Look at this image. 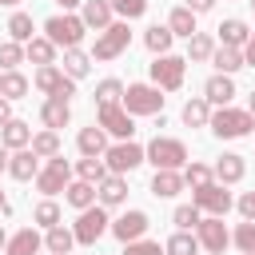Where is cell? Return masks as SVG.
<instances>
[{"mask_svg": "<svg viewBox=\"0 0 255 255\" xmlns=\"http://www.w3.org/2000/svg\"><path fill=\"white\" fill-rule=\"evenodd\" d=\"M219 139H239V135H251L255 128V116L251 112H239V108H219L211 112V124H207Z\"/></svg>", "mask_w": 255, "mask_h": 255, "instance_id": "6da1fadb", "label": "cell"}, {"mask_svg": "<svg viewBox=\"0 0 255 255\" xmlns=\"http://www.w3.org/2000/svg\"><path fill=\"white\" fill-rule=\"evenodd\" d=\"M124 112L128 116H159L163 112V96L155 84H128L124 92Z\"/></svg>", "mask_w": 255, "mask_h": 255, "instance_id": "7a4b0ae2", "label": "cell"}, {"mask_svg": "<svg viewBox=\"0 0 255 255\" xmlns=\"http://www.w3.org/2000/svg\"><path fill=\"white\" fill-rule=\"evenodd\" d=\"M143 151H147V159L155 163V171H179V167L187 163V147H183L179 139H167V135H155Z\"/></svg>", "mask_w": 255, "mask_h": 255, "instance_id": "3957f363", "label": "cell"}, {"mask_svg": "<svg viewBox=\"0 0 255 255\" xmlns=\"http://www.w3.org/2000/svg\"><path fill=\"white\" fill-rule=\"evenodd\" d=\"M44 32H48V40H52L56 48L72 52V48H80V40H84L88 24H84L80 16H52V20L44 24Z\"/></svg>", "mask_w": 255, "mask_h": 255, "instance_id": "277c9868", "label": "cell"}, {"mask_svg": "<svg viewBox=\"0 0 255 255\" xmlns=\"http://www.w3.org/2000/svg\"><path fill=\"white\" fill-rule=\"evenodd\" d=\"M183 68H187L183 56H155V60H151V80H155V88H159V92L183 88Z\"/></svg>", "mask_w": 255, "mask_h": 255, "instance_id": "5b68a950", "label": "cell"}, {"mask_svg": "<svg viewBox=\"0 0 255 255\" xmlns=\"http://www.w3.org/2000/svg\"><path fill=\"white\" fill-rule=\"evenodd\" d=\"M143 159H147V151H143L139 143H131V139H120L116 147H108V151H104V163H108V171H112V175H124V171L139 167Z\"/></svg>", "mask_w": 255, "mask_h": 255, "instance_id": "8992f818", "label": "cell"}, {"mask_svg": "<svg viewBox=\"0 0 255 255\" xmlns=\"http://www.w3.org/2000/svg\"><path fill=\"white\" fill-rule=\"evenodd\" d=\"M128 44H131V32H128V24L120 20V24H112V28H104V32L96 36L92 60H116V56H120Z\"/></svg>", "mask_w": 255, "mask_h": 255, "instance_id": "52a82bcc", "label": "cell"}, {"mask_svg": "<svg viewBox=\"0 0 255 255\" xmlns=\"http://www.w3.org/2000/svg\"><path fill=\"white\" fill-rule=\"evenodd\" d=\"M76 243H84V247H96V239L104 235V231H112V223H108V211L104 207H88V211H80V219H76Z\"/></svg>", "mask_w": 255, "mask_h": 255, "instance_id": "ba28073f", "label": "cell"}, {"mask_svg": "<svg viewBox=\"0 0 255 255\" xmlns=\"http://www.w3.org/2000/svg\"><path fill=\"white\" fill-rule=\"evenodd\" d=\"M195 239H199V247H207V255H223V247L231 243V231L223 227L219 215H207V219H199Z\"/></svg>", "mask_w": 255, "mask_h": 255, "instance_id": "9c48e42d", "label": "cell"}, {"mask_svg": "<svg viewBox=\"0 0 255 255\" xmlns=\"http://www.w3.org/2000/svg\"><path fill=\"white\" fill-rule=\"evenodd\" d=\"M191 203H195L199 211H207V215H219V219H223V215L231 211V203H235V199H231V191H227L223 183H207V187H199V191H195V199H191Z\"/></svg>", "mask_w": 255, "mask_h": 255, "instance_id": "30bf717a", "label": "cell"}, {"mask_svg": "<svg viewBox=\"0 0 255 255\" xmlns=\"http://www.w3.org/2000/svg\"><path fill=\"white\" fill-rule=\"evenodd\" d=\"M68 179H72V167H68L64 155H56V159H48V167L36 175V187H40L44 195H56V191H68Z\"/></svg>", "mask_w": 255, "mask_h": 255, "instance_id": "8fae6325", "label": "cell"}, {"mask_svg": "<svg viewBox=\"0 0 255 255\" xmlns=\"http://www.w3.org/2000/svg\"><path fill=\"white\" fill-rule=\"evenodd\" d=\"M100 128L112 131V135H120V139H131V131H135V124L124 112V104H104L100 108Z\"/></svg>", "mask_w": 255, "mask_h": 255, "instance_id": "7c38bea8", "label": "cell"}, {"mask_svg": "<svg viewBox=\"0 0 255 255\" xmlns=\"http://www.w3.org/2000/svg\"><path fill=\"white\" fill-rule=\"evenodd\" d=\"M147 227H151V219H147L143 211H124V215L112 223V235H116L120 243H135V239H139Z\"/></svg>", "mask_w": 255, "mask_h": 255, "instance_id": "4fadbf2b", "label": "cell"}, {"mask_svg": "<svg viewBox=\"0 0 255 255\" xmlns=\"http://www.w3.org/2000/svg\"><path fill=\"white\" fill-rule=\"evenodd\" d=\"M203 100H207V104H219V108H231V100H235V80L215 72V76L203 84Z\"/></svg>", "mask_w": 255, "mask_h": 255, "instance_id": "5bb4252c", "label": "cell"}, {"mask_svg": "<svg viewBox=\"0 0 255 255\" xmlns=\"http://www.w3.org/2000/svg\"><path fill=\"white\" fill-rule=\"evenodd\" d=\"M8 175H12V179H36V175H40V155H36L32 147L12 151V159H8Z\"/></svg>", "mask_w": 255, "mask_h": 255, "instance_id": "9a60e30c", "label": "cell"}, {"mask_svg": "<svg viewBox=\"0 0 255 255\" xmlns=\"http://www.w3.org/2000/svg\"><path fill=\"white\" fill-rule=\"evenodd\" d=\"M80 20L88 28H96V32L112 28V0H84V16Z\"/></svg>", "mask_w": 255, "mask_h": 255, "instance_id": "2e32d148", "label": "cell"}, {"mask_svg": "<svg viewBox=\"0 0 255 255\" xmlns=\"http://www.w3.org/2000/svg\"><path fill=\"white\" fill-rule=\"evenodd\" d=\"M40 120H44V128L48 131H60L68 120H72V108H68V100H44V108H40Z\"/></svg>", "mask_w": 255, "mask_h": 255, "instance_id": "e0dca14e", "label": "cell"}, {"mask_svg": "<svg viewBox=\"0 0 255 255\" xmlns=\"http://www.w3.org/2000/svg\"><path fill=\"white\" fill-rule=\"evenodd\" d=\"M0 143H4V147H12V151L32 147V128H28L24 120H8V124L0 128Z\"/></svg>", "mask_w": 255, "mask_h": 255, "instance_id": "ac0fdd59", "label": "cell"}, {"mask_svg": "<svg viewBox=\"0 0 255 255\" xmlns=\"http://www.w3.org/2000/svg\"><path fill=\"white\" fill-rule=\"evenodd\" d=\"M96 199H100V207H120V203L128 199V183H124V175H108V179L96 187Z\"/></svg>", "mask_w": 255, "mask_h": 255, "instance_id": "d6986e66", "label": "cell"}, {"mask_svg": "<svg viewBox=\"0 0 255 255\" xmlns=\"http://www.w3.org/2000/svg\"><path fill=\"white\" fill-rule=\"evenodd\" d=\"M243 171H247V163H243V155H235V151L219 155V163H215V179H219L223 187H227V183H239Z\"/></svg>", "mask_w": 255, "mask_h": 255, "instance_id": "ffe728a7", "label": "cell"}, {"mask_svg": "<svg viewBox=\"0 0 255 255\" xmlns=\"http://www.w3.org/2000/svg\"><path fill=\"white\" fill-rule=\"evenodd\" d=\"M76 143H80V151H84V159H96V155H104L108 151V139H104V128H84L80 135H76Z\"/></svg>", "mask_w": 255, "mask_h": 255, "instance_id": "44dd1931", "label": "cell"}, {"mask_svg": "<svg viewBox=\"0 0 255 255\" xmlns=\"http://www.w3.org/2000/svg\"><path fill=\"white\" fill-rule=\"evenodd\" d=\"M24 56H28L32 64L48 68V64H56V44H52L48 36H36V40H28V44H24Z\"/></svg>", "mask_w": 255, "mask_h": 255, "instance_id": "7402d4cb", "label": "cell"}, {"mask_svg": "<svg viewBox=\"0 0 255 255\" xmlns=\"http://www.w3.org/2000/svg\"><path fill=\"white\" fill-rule=\"evenodd\" d=\"M219 40H223V48H247L251 32H247L243 20H223L219 24Z\"/></svg>", "mask_w": 255, "mask_h": 255, "instance_id": "603a6c76", "label": "cell"}, {"mask_svg": "<svg viewBox=\"0 0 255 255\" xmlns=\"http://www.w3.org/2000/svg\"><path fill=\"white\" fill-rule=\"evenodd\" d=\"M211 64L219 68V76H231V72H239L247 60H243V48H215V56H211Z\"/></svg>", "mask_w": 255, "mask_h": 255, "instance_id": "cb8c5ba5", "label": "cell"}, {"mask_svg": "<svg viewBox=\"0 0 255 255\" xmlns=\"http://www.w3.org/2000/svg\"><path fill=\"white\" fill-rule=\"evenodd\" d=\"M179 191H183V175H179V171H155V179H151V195L171 199V195H179Z\"/></svg>", "mask_w": 255, "mask_h": 255, "instance_id": "d4e9b609", "label": "cell"}, {"mask_svg": "<svg viewBox=\"0 0 255 255\" xmlns=\"http://www.w3.org/2000/svg\"><path fill=\"white\" fill-rule=\"evenodd\" d=\"M64 199H68L72 207H80V211H88V207H96V183H84V179H76V183H68V191H64Z\"/></svg>", "mask_w": 255, "mask_h": 255, "instance_id": "484cf974", "label": "cell"}, {"mask_svg": "<svg viewBox=\"0 0 255 255\" xmlns=\"http://www.w3.org/2000/svg\"><path fill=\"white\" fill-rule=\"evenodd\" d=\"M171 40H175V36H171V28H167V24H151V28L143 32V44H147V48H151L155 56H167Z\"/></svg>", "mask_w": 255, "mask_h": 255, "instance_id": "4316f807", "label": "cell"}, {"mask_svg": "<svg viewBox=\"0 0 255 255\" xmlns=\"http://www.w3.org/2000/svg\"><path fill=\"white\" fill-rule=\"evenodd\" d=\"M183 124L187 128H207L211 124V104L207 100H187L183 104Z\"/></svg>", "mask_w": 255, "mask_h": 255, "instance_id": "83f0119b", "label": "cell"}, {"mask_svg": "<svg viewBox=\"0 0 255 255\" xmlns=\"http://www.w3.org/2000/svg\"><path fill=\"white\" fill-rule=\"evenodd\" d=\"M36 251H40V235L32 227H24L8 239V255H36Z\"/></svg>", "mask_w": 255, "mask_h": 255, "instance_id": "f1b7e54d", "label": "cell"}, {"mask_svg": "<svg viewBox=\"0 0 255 255\" xmlns=\"http://www.w3.org/2000/svg\"><path fill=\"white\" fill-rule=\"evenodd\" d=\"M167 28H171V36H195V12L191 8H175L171 16H167Z\"/></svg>", "mask_w": 255, "mask_h": 255, "instance_id": "f546056e", "label": "cell"}, {"mask_svg": "<svg viewBox=\"0 0 255 255\" xmlns=\"http://www.w3.org/2000/svg\"><path fill=\"white\" fill-rule=\"evenodd\" d=\"M88 72H92V56H84L80 48L64 52V76H72V80H84Z\"/></svg>", "mask_w": 255, "mask_h": 255, "instance_id": "4dcf8cb0", "label": "cell"}, {"mask_svg": "<svg viewBox=\"0 0 255 255\" xmlns=\"http://www.w3.org/2000/svg\"><path fill=\"white\" fill-rule=\"evenodd\" d=\"M211 56H215V40H211L207 32H195V36L187 40V60L199 64V60H211Z\"/></svg>", "mask_w": 255, "mask_h": 255, "instance_id": "1f68e13d", "label": "cell"}, {"mask_svg": "<svg viewBox=\"0 0 255 255\" xmlns=\"http://www.w3.org/2000/svg\"><path fill=\"white\" fill-rule=\"evenodd\" d=\"M48 251L52 255H68L72 251V243H76V231H68V227H48Z\"/></svg>", "mask_w": 255, "mask_h": 255, "instance_id": "d6a6232c", "label": "cell"}, {"mask_svg": "<svg viewBox=\"0 0 255 255\" xmlns=\"http://www.w3.org/2000/svg\"><path fill=\"white\" fill-rule=\"evenodd\" d=\"M8 36H12L16 44L36 40V36H32V16H28V12H12V20H8Z\"/></svg>", "mask_w": 255, "mask_h": 255, "instance_id": "836d02e7", "label": "cell"}, {"mask_svg": "<svg viewBox=\"0 0 255 255\" xmlns=\"http://www.w3.org/2000/svg\"><path fill=\"white\" fill-rule=\"evenodd\" d=\"M64 80H68V76H64L56 64H48V68H40V72H36V88H40V92H48V96H56Z\"/></svg>", "mask_w": 255, "mask_h": 255, "instance_id": "e575fe53", "label": "cell"}, {"mask_svg": "<svg viewBox=\"0 0 255 255\" xmlns=\"http://www.w3.org/2000/svg\"><path fill=\"white\" fill-rule=\"evenodd\" d=\"M124 92H128V88H124L120 80H100V84H96V104H100V108H104V104H124Z\"/></svg>", "mask_w": 255, "mask_h": 255, "instance_id": "d590c367", "label": "cell"}, {"mask_svg": "<svg viewBox=\"0 0 255 255\" xmlns=\"http://www.w3.org/2000/svg\"><path fill=\"white\" fill-rule=\"evenodd\" d=\"M32 151H36L40 159H56V155H60V135H56V131H40V135H32Z\"/></svg>", "mask_w": 255, "mask_h": 255, "instance_id": "8d00e7d4", "label": "cell"}, {"mask_svg": "<svg viewBox=\"0 0 255 255\" xmlns=\"http://www.w3.org/2000/svg\"><path fill=\"white\" fill-rule=\"evenodd\" d=\"M24 92H28V80L20 72H0V96L4 100H20Z\"/></svg>", "mask_w": 255, "mask_h": 255, "instance_id": "74e56055", "label": "cell"}, {"mask_svg": "<svg viewBox=\"0 0 255 255\" xmlns=\"http://www.w3.org/2000/svg\"><path fill=\"white\" fill-rule=\"evenodd\" d=\"M167 255H199V239L195 235H187V231H175L171 239H167V247H163Z\"/></svg>", "mask_w": 255, "mask_h": 255, "instance_id": "f35d334b", "label": "cell"}, {"mask_svg": "<svg viewBox=\"0 0 255 255\" xmlns=\"http://www.w3.org/2000/svg\"><path fill=\"white\" fill-rule=\"evenodd\" d=\"M80 179L100 187V183L108 179V163H104V159H80Z\"/></svg>", "mask_w": 255, "mask_h": 255, "instance_id": "ab89813d", "label": "cell"}, {"mask_svg": "<svg viewBox=\"0 0 255 255\" xmlns=\"http://www.w3.org/2000/svg\"><path fill=\"white\" fill-rule=\"evenodd\" d=\"M211 175H215V171H211L207 163H191V167L183 171V183H187L191 191H199V187H207V183H211Z\"/></svg>", "mask_w": 255, "mask_h": 255, "instance_id": "60d3db41", "label": "cell"}, {"mask_svg": "<svg viewBox=\"0 0 255 255\" xmlns=\"http://www.w3.org/2000/svg\"><path fill=\"white\" fill-rule=\"evenodd\" d=\"M32 219H36L40 227H60V207H56L52 199H44V203H36V211H32Z\"/></svg>", "mask_w": 255, "mask_h": 255, "instance_id": "b9f144b4", "label": "cell"}, {"mask_svg": "<svg viewBox=\"0 0 255 255\" xmlns=\"http://www.w3.org/2000/svg\"><path fill=\"white\" fill-rule=\"evenodd\" d=\"M171 219H175V227H179V231H191V227H199V219H203V215H199V207H195V203H183V207H175V215H171Z\"/></svg>", "mask_w": 255, "mask_h": 255, "instance_id": "7bdbcfd3", "label": "cell"}, {"mask_svg": "<svg viewBox=\"0 0 255 255\" xmlns=\"http://www.w3.org/2000/svg\"><path fill=\"white\" fill-rule=\"evenodd\" d=\"M20 60H24V48H20L16 40H4V44H0V68H4V72H16Z\"/></svg>", "mask_w": 255, "mask_h": 255, "instance_id": "ee69618b", "label": "cell"}, {"mask_svg": "<svg viewBox=\"0 0 255 255\" xmlns=\"http://www.w3.org/2000/svg\"><path fill=\"white\" fill-rule=\"evenodd\" d=\"M231 239L239 243V251H243V255H255V223H251V219H247V223H239Z\"/></svg>", "mask_w": 255, "mask_h": 255, "instance_id": "f6af8a7d", "label": "cell"}, {"mask_svg": "<svg viewBox=\"0 0 255 255\" xmlns=\"http://www.w3.org/2000/svg\"><path fill=\"white\" fill-rule=\"evenodd\" d=\"M112 12H120L124 20H135L147 12V0H112Z\"/></svg>", "mask_w": 255, "mask_h": 255, "instance_id": "bcb514c9", "label": "cell"}, {"mask_svg": "<svg viewBox=\"0 0 255 255\" xmlns=\"http://www.w3.org/2000/svg\"><path fill=\"white\" fill-rule=\"evenodd\" d=\"M124 255H167L159 243H147V239H135V243H128V251Z\"/></svg>", "mask_w": 255, "mask_h": 255, "instance_id": "7dc6e473", "label": "cell"}, {"mask_svg": "<svg viewBox=\"0 0 255 255\" xmlns=\"http://www.w3.org/2000/svg\"><path fill=\"white\" fill-rule=\"evenodd\" d=\"M239 215L255 223V191H247V195H239Z\"/></svg>", "mask_w": 255, "mask_h": 255, "instance_id": "c3c4849f", "label": "cell"}, {"mask_svg": "<svg viewBox=\"0 0 255 255\" xmlns=\"http://www.w3.org/2000/svg\"><path fill=\"white\" fill-rule=\"evenodd\" d=\"M211 4H215V0H187V4H183V8H191V12H195V16H199V12H207V8H211Z\"/></svg>", "mask_w": 255, "mask_h": 255, "instance_id": "681fc988", "label": "cell"}, {"mask_svg": "<svg viewBox=\"0 0 255 255\" xmlns=\"http://www.w3.org/2000/svg\"><path fill=\"white\" fill-rule=\"evenodd\" d=\"M8 120H12V100H4V96H0V128H4Z\"/></svg>", "mask_w": 255, "mask_h": 255, "instance_id": "f907efd6", "label": "cell"}, {"mask_svg": "<svg viewBox=\"0 0 255 255\" xmlns=\"http://www.w3.org/2000/svg\"><path fill=\"white\" fill-rule=\"evenodd\" d=\"M243 60L255 68V32H251V40H247V48H243Z\"/></svg>", "mask_w": 255, "mask_h": 255, "instance_id": "816d5d0a", "label": "cell"}, {"mask_svg": "<svg viewBox=\"0 0 255 255\" xmlns=\"http://www.w3.org/2000/svg\"><path fill=\"white\" fill-rule=\"evenodd\" d=\"M8 159H12V155H8V147L0 143V171H8Z\"/></svg>", "mask_w": 255, "mask_h": 255, "instance_id": "f5cc1de1", "label": "cell"}, {"mask_svg": "<svg viewBox=\"0 0 255 255\" xmlns=\"http://www.w3.org/2000/svg\"><path fill=\"white\" fill-rule=\"evenodd\" d=\"M56 4H64V8H76V4H84V0H56Z\"/></svg>", "mask_w": 255, "mask_h": 255, "instance_id": "db71d44e", "label": "cell"}, {"mask_svg": "<svg viewBox=\"0 0 255 255\" xmlns=\"http://www.w3.org/2000/svg\"><path fill=\"white\" fill-rule=\"evenodd\" d=\"M247 112H251V116H255V92H251V100H247Z\"/></svg>", "mask_w": 255, "mask_h": 255, "instance_id": "11a10c76", "label": "cell"}, {"mask_svg": "<svg viewBox=\"0 0 255 255\" xmlns=\"http://www.w3.org/2000/svg\"><path fill=\"white\" fill-rule=\"evenodd\" d=\"M0 215H8V203H4V191H0Z\"/></svg>", "mask_w": 255, "mask_h": 255, "instance_id": "9f6ffc18", "label": "cell"}, {"mask_svg": "<svg viewBox=\"0 0 255 255\" xmlns=\"http://www.w3.org/2000/svg\"><path fill=\"white\" fill-rule=\"evenodd\" d=\"M8 4H20V0H0V8H8Z\"/></svg>", "mask_w": 255, "mask_h": 255, "instance_id": "6f0895ef", "label": "cell"}, {"mask_svg": "<svg viewBox=\"0 0 255 255\" xmlns=\"http://www.w3.org/2000/svg\"><path fill=\"white\" fill-rule=\"evenodd\" d=\"M4 243H8V239H4V227H0V247H4Z\"/></svg>", "mask_w": 255, "mask_h": 255, "instance_id": "680465c9", "label": "cell"}, {"mask_svg": "<svg viewBox=\"0 0 255 255\" xmlns=\"http://www.w3.org/2000/svg\"><path fill=\"white\" fill-rule=\"evenodd\" d=\"M251 8H255V0H251Z\"/></svg>", "mask_w": 255, "mask_h": 255, "instance_id": "91938a15", "label": "cell"}]
</instances>
